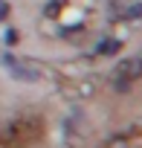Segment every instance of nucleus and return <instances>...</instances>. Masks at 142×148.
<instances>
[{"instance_id":"f03ea898","label":"nucleus","mask_w":142,"mask_h":148,"mask_svg":"<svg viewBox=\"0 0 142 148\" xmlns=\"http://www.w3.org/2000/svg\"><path fill=\"white\" fill-rule=\"evenodd\" d=\"M6 15H9V6L3 3V0H0V18H6Z\"/></svg>"},{"instance_id":"f257e3e1","label":"nucleus","mask_w":142,"mask_h":148,"mask_svg":"<svg viewBox=\"0 0 142 148\" xmlns=\"http://www.w3.org/2000/svg\"><path fill=\"white\" fill-rule=\"evenodd\" d=\"M116 76H125V79H136L142 76V58H128L116 67Z\"/></svg>"}]
</instances>
